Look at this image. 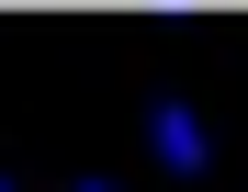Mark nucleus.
Wrapping results in <instances>:
<instances>
[{
    "mask_svg": "<svg viewBox=\"0 0 248 192\" xmlns=\"http://www.w3.org/2000/svg\"><path fill=\"white\" fill-rule=\"evenodd\" d=\"M147 147H158V170H170V181H203V170H215V136H203V113H192V102H170V91L147 102Z\"/></svg>",
    "mask_w": 248,
    "mask_h": 192,
    "instance_id": "f257e3e1",
    "label": "nucleus"
},
{
    "mask_svg": "<svg viewBox=\"0 0 248 192\" xmlns=\"http://www.w3.org/2000/svg\"><path fill=\"white\" fill-rule=\"evenodd\" d=\"M0 192H12V170H0Z\"/></svg>",
    "mask_w": 248,
    "mask_h": 192,
    "instance_id": "7ed1b4c3",
    "label": "nucleus"
},
{
    "mask_svg": "<svg viewBox=\"0 0 248 192\" xmlns=\"http://www.w3.org/2000/svg\"><path fill=\"white\" fill-rule=\"evenodd\" d=\"M79 192H113V181H79Z\"/></svg>",
    "mask_w": 248,
    "mask_h": 192,
    "instance_id": "f03ea898",
    "label": "nucleus"
}]
</instances>
